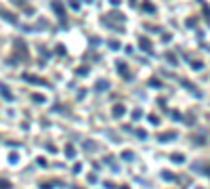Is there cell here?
Instances as JSON below:
<instances>
[{
    "mask_svg": "<svg viewBox=\"0 0 210 189\" xmlns=\"http://www.w3.org/2000/svg\"><path fill=\"white\" fill-rule=\"evenodd\" d=\"M0 189H6V183H4V181H0Z\"/></svg>",
    "mask_w": 210,
    "mask_h": 189,
    "instance_id": "6da1fadb",
    "label": "cell"
}]
</instances>
